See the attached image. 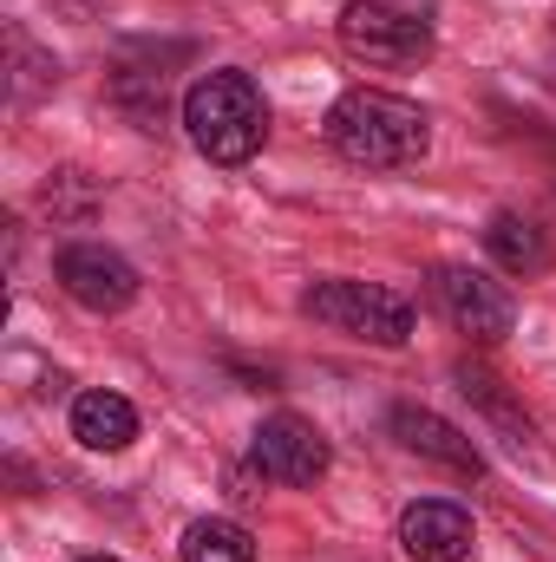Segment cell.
<instances>
[{"instance_id": "obj_1", "label": "cell", "mask_w": 556, "mask_h": 562, "mask_svg": "<svg viewBox=\"0 0 556 562\" xmlns=\"http://www.w3.org/2000/svg\"><path fill=\"white\" fill-rule=\"evenodd\" d=\"M327 144L347 157V164H367V170H407L425 157L432 144V119L419 112L413 99L400 92H380V86H354L327 105Z\"/></svg>"}, {"instance_id": "obj_2", "label": "cell", "mask_w": 556, "mask_h": 562, "mask_svg": "<svg viewBox=\"0 0 556 562\" xmlns=\"http://www.w3.org/2000/svg\"><path fill=\"white\" fill-rule=\"evenodd\" d=\"M184 132L190 144L210 157V164H249L263 138H269V105H263V86L236 66L223 72H203L190 92H184Z\"/></svg>"}, {"instance_id": "obj_3", "label": "cell", "mask_w": 556, "mask_h": 562, "mask_svg": "<svg viewBox=\"0 0 556 562\" xmlns=\"http://www.w3.org/2000/svg\"><path fill=\"white\" fill-rule=\"evenodd\" d=\"M301 307L321 327L374 340V347H407L413 340V301L393 294V288H374V281H314Z\"/></svg>"}, {"instance_id": "obj_4", "label": "cell", "mask_w": 556, "mask_h": 562, "mask_svg": "<svg viewBox=\"0 0 556 562\" xmlns=\"http://www.w3.org/2000/svg\"><path fill=\"white\" fill-rule=\"evenodd\" d=\"M341 46L374 66H425L432 59V20L393 0H347L341 7Z\"/></svg>"}, {"instance_id": "obj_5", "label": "cell", "mask_w": 556, "mask_h": 562, "mask_svg": "<svg viewBox=\"0 0 556 562\" xmlns=\"http://www.w3.org/2000/svg\"><path fill=\"white\" fill-rule=\"evenodd\" d=\"M432 307L471 334V340H504L518 327V301L504 281H491L485 269H465V262H438L432 269Z\"/></svg>"}, {"instance_id": "obj_6", "label": "cell", "mask_w": 556, "mask_h": 562, "mask_svg": "<svg viewBox=\"0 0 556 562\" xmlns=\"http://www.w3.org/2000/svg\"><path fill=\"white\" fill-rule=\"evenodd\" d=\"M249 458H256V471H263L269 484H321L327 464H334V445H327V431H321L314 419L276 413V419L256 425Z\"/></svg>"}, {"instance_id": "obj_7", "label": "cell", "mask_w": 556, "mask_h": 562, "mask_svg": "<svg viewBox=\"0 0 556 562\" xmlns=\"http://www.w3.org/2000/svg\"><path fill=\"white\" fill-rule=\"evenodd\" d=\"M59 288L92 314H119L138 301V269L105 243H73V249H59Z\"/></svg>"}, {"instance_id": "obj_8", "label": "cell", "mask_w": 556, "mask_h": 562, "mask_svg": "<svg viewBox=\"0 0 556 562\" xmlns=\"http://www.w3.org/2000/svg\"><path fill=\"white\" fill-rule=\"evenodd\" d=\"M478 543L471 530V510L452 504V497H419L400 510V550L413 562H465Z\"/></svg>"}, {"instance_id": "obj_9", "label": "cell", "mask_w": 556, "mask_h": 562, "mask_svg": "<svg viewBox=\"0 0 556 562\" xmlns=\"http://www.w3.org/2000/svg\"><path fill=\"white\" fill-rule=\"evenodd\" d=\"M393 431H400L407 451L432 458V464H445V471H458V477H478V471H485L478 445H471L458 425H445L438 413H425V406H400V413H393Z\"/></svg>"}, {"instance_id": "obj_10", "label": "cell", "mask_w": 556, "mask_h": 562, "mask_svg": "<svg viewBox=\"0 0 556 562\" xmlns=\"http://www.w3.org/2000/svg\"><path fill=\"white\" fill-rule=\"evenodd\" d=\"M485 249H491V262H498L504 276H544V269H551V236H544V223L524 216V210H498V216L485 223Z\"/></svg>"}, {"instance_id": "obj_11", "label": "cell", "mask_w": 556, "mask_h": 562, "mask_svg": "<svg viewBox=\"0 0 556 562\" xmlns=\"http://www.w3.org/2000/svg\"><path fill=\"white\" fill-rule=\"evenodd\" d=\"M73 438L86 451H125L138 438V406L125 393H79L73 400Z\"/></svg>"}, {"instance_id": "obj_12", "label": "cell", "mask_w": 556, "mask_h": 562, "mask_svg": "<svg viewBox=\"0 0 556 562\" xmlns=\"http://www.w3.org/2000/svg\"><path fill=\"white\" fill-rule=\"evenodd\" d=\"M177 557L184 562H256V537L243 524H230V517H197L184 530Z\"/></svg>"}, {"instance_id": "obj_13", "label": "cell", "mask_w": 556, "mask_h": 562, "mask_svg": "<svg viewBox=\"0 0 556 562\" xmlns=\"http://www.w3.org/2000/svg\"><path fill=\"white\" fill-rule=\"evenodd\" d=\"M458 393H465V400H478V406H485L491 419H504L511 431H518V445H524V431H531V425L511 413V400L498 393V380H491V373H478V367H458Z\"/></svg>"}, {"instance_id": "obj_14", "label": "cell", "mask_w": 556, "mask_h": 562, "mask_svg": "<svg viewBox=\"0 0 556 562\" xmlns=\"http://www.w3.org/2000/svg\"><path fill=\"white\" fill-rule=\"evenodd\" d=\"M86 562H119V557H86Z\"/></svg>"}]
</instances>
